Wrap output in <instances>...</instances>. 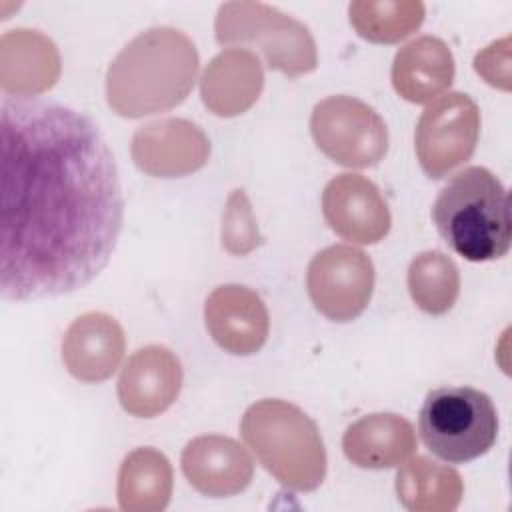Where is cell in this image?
<instances>
[{"mask_svg": "<svg viewBox=\"0 0 512 512\" xmlns=\"http://www.w3.org/2000/svg\"><path fill=\"white\" fill-rule=\"evenodd\" d=\"M432 220L444 242L470 262L498 260L510 250L508 192L488 168L470 166L454 174L436 196Z\"/></svg>", "mask_w": 512, "mask_h": 512, "instance_id": "obj_3", "label": "cell"}, {"mask_svg": "<svg viewBox=\"0 0 512 512\" xmlns=\"http://www.w3.org/2000/svg\"><path fill=\"white\" fill-rule=\"evenodd\" d=\"M310 130L316 146L346 168L374 166L388 150V128L382 116L352 96H330L318 102Z\"/></svg>", "mask_w": 512, "mask_h": 512, "instance_id": "obj_7", "label": "cell"}, {"mask_svg": "<svg viewBox=\"0 0 512 512\" xmlns=\"http://www.w3.org/2000/svg\"><path fill=\"white\" fill-rule=\"evenodd\" d=\"M182 388V366L166 346L136 350L118 378V400L136 418H154L168 410Z\"/></svg>", "mask_w": 512, "mask_h": 512, "instance_id": "obj_12", "label": "cell"}, {"mask_svg": "<svg viewBox=\"0 0 512 512\" xmlns=\"http://www.w3.org/2000/svg\"><path fill=\"white\" fill-rule=\"evenodd\" d=\"M210 156V140L184 118H164L136 130L134 164L156 178H180L200 170Z\"/></svg>", "mask_w": 512, "mask_h": 512, "instance_id": "obj_10", "label": "cell"}, {"mask_svg": "<svg viewBox=\"0 0 512 512\" xmlns=\"http://www.w3.org/2000/svg\"><path fill=\"white\" fill-rule=\"evenodd\" d=\"M328 226L344 240L376 244L390 230V210L374 182L360 174L332 178L322 194Z\"/></svg>", "mask_w": 512, "mask_h": 512, "instance_id": "obj_11", "label": "cell"}, {"mask_svg": "<svg viewBox=\"0 0 512 512\" xmlns=\"http://www.w3.org/2000/svg\"><path fill=\"white\" fill-rule=\"evenodd\" d=\"M126 338L122 326L104 312L76 318L62 338V362L80 382H102L122 362Z\"/></svg>", "mask_w": 512, "mask_h": 512, "instance_id": "obj_15", "label": "cell"}, {"mask_svg": "<svg viewBox=\"0 0 512 512\" xmlns=\"http://www.w3.org/2000/svg\"><path fill=\"white\" fill-rule=\"evenodd\" d=\"M180 464L190 486L210 498L234 496L254 476L250 454L236 440L220 434L190 440L182 450Z\"/></svg>", "mask_w": 512, "mask_h": 512, "instance_id": "obj_14", "label": "cell"}, {"mask_svg": "<svg viewBox=\"0 0 512 512\" xmlns=\"http://www.w3.org/2000/svg\"><path fill=\"white\" fill-rule=\"evenodd\" d=\"M262 244V236L252 214V206L244 190H234L228 196L222 214V246L234 254L244 256Z\"/></svg>", "mask_w": 512, "mask_h": 512, "instance_id": "obj_24", "label": "cell"}, {"mask_svg": "<svg viewBox=\"0 0 512 512\" xmlns=\"http://www.w3.org/2000/svg\"><path fill=\"white\" fill-rule=\"evenodd\" d=\"M240 434L258 462L286 488L308 492L326 476V450L316 422L298 406L266 398L252 404Z\"/></svg>", "mask_w": 512, "mask_h": 512, "instance_id": "obj_4", "label": "cell"}, {"mask_svg": "<svg viewBox=\"0 0 512 512\" xmlns=\"http://www.w3.org/2000/svg\"><path fill=\"white\" fill-rule=\"evenodd\" d=\"M216 40L222 46H256L268 68L300 76L316 68L318 54L310 30L264 2H226L216 14Z\"/></svg>", "mask_w": 512, "mask_h": 512, "instance_id": "obj_6", "label": "cell"}, {"mask_svg": "<svg viewBox=\"0 0 512 512\" xmlns=\"http://www.w3.org/2000/svg\"><path fill=\"white\" fill-rule=\"evenodd\" d=\"M204 320L212 340L236 356L258 352L270 330V318L262 298L254 290L238 284L212 290L204 304Z\"/></svg>", "mask_w": 512, "mask_h": 512, "instance_id": "obj_13", "label": "cell"}, {"mask_svg": "<svg viewBox=\"0 0 512 512\" xmlns=\"http://www.w3.org/2000/svg\"><path fill=\"white\" fill-rule=\"evenodd\" d=\"M510 40L504 38L500 42H492L488 48L478 52L474 60L476 72L492 86L502 90H510Z\"/></svg>", "mask_w": 512, "mask_h": 512, "instance_id": "obj_25", "label": "cell"}, {"mask_svg": "<svg viewBox=\"0 0 512 512\" xmlns=\"http://www.w3.org/2000/svg\"><path fill=\"white\" fill-rule=\"evenodd\" d=\"M0 292L36 300L74 292L108 264L124 220L114 156L98 126L68 106H0Z\"/></svg>", "mask_w": 512, "mask_h": 512, "instance_id": "obj_1", "label": "cell"}, {"mask_svg": "<svg viewBox=\"0 0 512 512\" xmlns=\"http://www.w3.org/2000/svg\"><path fill=\"white\" fill-rule=\"evenodd\" d=\"M478 134L480 110L468 94L448 92L438 96L422 112L414 134L422 170L430 178H444L472 156Z\"/></svg>", "mask_w": 512, "mask_h": 512, "instance_id": "obj_8", "label": "cell"}, {"mask_svg": "<svg viewBox=\"0 0 512 512\" xmlns=\"http://www.w3.org/2000/svg\"><path fill=\"white\" fill-rule=\"evenodd\" d=\"M454 80V58L446 42L436 36H420L402 46L392 64L396 92L414 104L442 94Z\"/></svg>", "mask_w": 512, "mask_h": 512, "instance_id": "obj_19", "label": "cell"}, {"mask_svg": "<svg viewBox=\"0 0 512 512\" xmlns=\"http://www.w3.org/2000/svg\"><path fill=\"white\" fill-rule=\"evenodd\" d=\"M348 14L364 40L394 44L418 30L426 8L418 0H356L348 6Z\"/></svg>", "mask_w": 512, "mask_h": 512, "instance_id": "obj_22", "label": "cell"}, {"mask_svg": "<svg viewBox=\"0 0 512 512\" xmlns=\"http://www.w3.org/2000/svg\"><path fill=\"white\" fill-rule=\"evenodd\" d=\"M60 54L50 38L36 30H10L0 38V86L16 98L36 96L56 84Z\"/></svg>", "mask_w": 512, "mask_h": 512, "instance_id": "obj_16", "label": "cell"}, {"mask_svg": "<svg viewBox=\"0 0 512 512\" xmlns=\"http://www.w3.org/2000/svg\"><path fill=\"white\" fill-rule=\"evenodd\" d=\"M262 86L264 72L258 56L248 48H226L206 66L200 96L212 114L232 118L258 100Z\"/></svg>", "mask_w": 512, "mask_h": 512, "instance_id": "obj_17", "label": "cell"}, {"mask_svg": "<svg viewBox=\"0 0 512 512\" xmlns=\"http://www.w3.org/2000/svg\"><path fill=\"white\" fill-rule=\"evenodd\" d=\"M306 288L320 314L334 322H350L366 310L372 298L374 264L354 246H328L310 260Z\"/></svg>", "mask_w": 512, "mask_h": 512, "instance_id": "obj_9", "label": "cell"}, {"mask_svg": "<svg viewBox=\"0 0 512 512\" xmlns=\"http://www.w3.org/2000/svg\"><path fill=\"white\" fill-rule=\"evenodd\" d=\"M408 290L422 312L444 314L454 306L460 292L458 268L438 250L422 252L408 266Z\"/></svg>", "mask_w": 512, "mask_h": 512, "instance_id": "obj_23", "label": "cell"}, {"mask_svg": "<svg viewBox=\"0 0 512 512\" xmlns=\"http://www.w3.org/2000/svg\"><path fill=\"white\" fill-rule=\"evenodd\" d=\"M418 430L438 458L462 464L484 456L498 436V412L488 394L470 386H442L428 392Z\"/></svg>", "mask_w": 512, "mask_h": 512, "instance_id": "obj_5", "label": "cell"}, {"mask_svg": "<svg viewBox=\"0 0 512 512\" xmlns=\"http://www.w3.org/2000/svg\"><path fill=\"white\" fill-rule=\"evenodd\" d=\"M194 42L176 28H150L132 38L106 72L108 106L124 118L170 110L186 100L198 74Z\"/></svg>", "mask_w": 512, "mask_h": 512, "instance_id": "obj_2", "label": "cell"}, {"mask_svg": "<svg viewBox=\"0 0 512 512\" xmlns=\"http://www.w3.org/2000/svg\"><path fill=\"white\" fill-rule=\"evenodd\" d=\"M342 448L346 458L358 468H394L414 452L416 434L406 418L378 412L350 424L344 432Z\"/></svg>", "mask_w": 512, "mask_h": 512, "instance_id": "obj_18", "label": "cell"}, {"mask_svg": "<svg viewBox=\"0 0 512 512\" xmlns=\"http://www.w3.org/2000/svg\"><path fill=\"white\" fill-rule=\"evenodd\" d=\"M460 474L426 456L408 460L396 474V492L412 512H450L462 498Z\"/></svg>", "mask_w": 512, "mask_h": 512, "instance_id": "obj_21", "label": "cell"}, {"mask_svg": "<svg viewBox=\"0 0 512 512\" xmlns=\"http://www.w3.org/2000/svg\"><path fill=\"white\" fill-rule=\"evenodd\" d=\"M172 496V466L156 448H136L118 472V502L128 512L164 510Z\"/></svg>", "mask_w": 512, "mask_h": 512, "instance_id": "obj_20", "label": "cell"}]
</instances>
